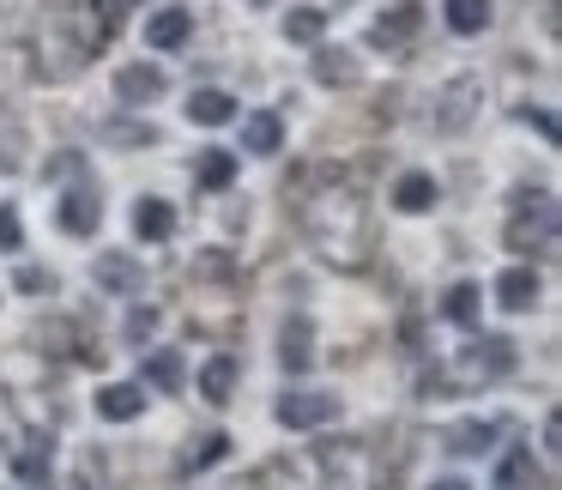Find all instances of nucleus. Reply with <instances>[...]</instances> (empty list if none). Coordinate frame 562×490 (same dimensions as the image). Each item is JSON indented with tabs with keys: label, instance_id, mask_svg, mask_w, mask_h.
Masks as SVG:
<instances>
[{
	"label": "nucleus",
	"instance_id": "obj_1",
	"mask_svg": "<svg viewBox=\"0 0 562 490\" xmlns=\"http://www.w3.org/2000/svg\"><path fill=\"white\" fill-rule=\"evenodd\" d=\"M91 49H98V25H79V19H49V25H43V67H49L55 79L79 74Z\"/></svg>",
	"mask_w": 562,
	"mask_h": 490
},
{
	"label": "nucleus",
	"instance_id": "obj_2",
	"mask_svg": "<svg viewBox=\"0 0 562 490\" xmlns=\"http://www.w3.org/2000/svg\"><path fill=\"white\" fill-rule=\"evenodd\" d=\"M477 91H484V79H477V74H453L448 86L436 91L429 127H436V134H460V127L472 122V110H477Z\"/></svg>",
	"mask_w": 562,
	"mask_h": 490
},
{
	"label": "nucleus",
	"instance_id": "obj_3",
	"mask_svg": "<svg viewBox=\"0 0 562 490\" xmlns=\"http://www.w3.org/2000/svg\"><path fill=\"white\" fill-rule=\"evenodd\" d=\"M333 417H339V393H327V388H291L279 400L284 430H321V424H333Z\"/></svg>",
	"mask_w": 562,
	"mask_h": 490
},
{
	"label": "nucleus",
	"instance_id": "obj_4",
	"mask_svg": "<svg viewBox=\"0 0 562 490\" xmlns=\"http://www.w3.org/2000/svg\"><path fill=\"white\" fill-rule=\"evenodd\" d=\"M453 369H460V381H472V388H477V381H502V376L514 369V345L496 339V333H484V339L465 345Z\"/></svg>",
	"mask_w": 562,
	"mask_h": 490
},
{
	"label": "nucleus",
	"instance_id": "obj_5",
	"mask_svg": "<svg viewBox=\"0 0 562 490\" xmlns=\"http://www.w3.org/2000/svg\"><path fill=\"white\" fill-rule=\"evenodd\" d=\"M164 91H170V74H164L158 62H127L122 74H115V98H122L127 110H151Z\"/></svg>",
	"mask_w": 562,
	"mask_h": 490
},
{
	"label": "nucleus",
	"instance_id": "obj_6",
	"mask_svg": "<svg viewBox=\"0 0 562 490\" xmlns=\"http://www.w3.org/2000/svg\"><path fill=\"white\" fill-rule=\"evenodd\" d=\"M98 224H103V194L91 182H79V188H67L61 194V231L67 236H98Z\"/></svg>",
	"mask_w": 562,
	"mask_h": 490
},
{
	"label": "nucleus",
	"instance_id": "obj_7",
	"mask_svg": "<svg viewBox=\"0 0 562 490\" xmlns=\"http://www.w3.org/2000/svg\"><path fill=\"white\" fill-rule=\"evenodd\" d=\"M91 279H98V291H115V297L146 291V267H139L134 255H98L91 260Z\"/></svg>",
	"mask_w": 562,
	"mask_h": 490
},
{
	"label": "nucleus",
	"instance_id": "obj_8",
	"mask_svg": "<svg viewBox=\"0 0 562 490\" xmlns=\"http://www.w3.org/2000/svg\"><path fill=\"white\" fill-rule=\"evenodd\" d=\"M188 37H194V13H188L182 0H170V7H158L146 19V49H182Z\"/></svg>",
	"mask_w": 562,
	"mask_h": 490
},
{
	"label": "nucleus",
	"instance_id": "obj_9",
	"mask_svg": "<svg viewBox=\"0 0 562 490\" xmlns=\"http://www.w3.org/2000/svg\"><path fill=\"white\" fill-rule=\"evenodd\" d=\"M170 231H176V212H170V200H158V194H139V200H134V236H139V243H170Z\"/></svg>",
	"mask_w": 562,
	"mask_h": 490
},
{
	"label": "nucleus",
	"instance_id": "obj_10",
	"mask_svg": "<svg viewBox=\"0 0 562 490\" xmlns=\"http://www.w3.org/2000/svg\"><path fill=\"white\" fill-rule=\"evenodd\" d=\"M557 243V207H550V200H538V219H514L508 224V248H550Z\"/></svg>",
	"mask_w": 562,
	"mask_h": 490
},
{
	"label": "nucleus",
	"instance_id": "obj_11",
	"mask_svg": "<svg viewBox=\"0 0 562 490\" xmlns=\"http://www.w3.org/2000/svg\"><path fill=\"white\" fill-rule=\"evenodd\" d=\"M538 291H544V285H538L532 267H508V272L496 279V303L508 309V315H526V309L538 303Z\"/></svg>",
	"mask_w": 562,
	"mask_h": 490
},
{
	"label": "nucleus",
	"instance_id": "obj_12",
	"mask_svg": "<svg viewBox=\"0 0 562 490\" xmlns=\"http://www.w3.org/2000/svg\"><path fill=\"white\" fill-rule=\"evenodd\" d=\"M146 412V388L139 381H110V388H98V417H110V424H127V417Z\"/></svg>",
	"mask_w": 562,
	"mask_h": 490
},
{
	"label": "nucleus",
	"instance_id": "obj_13",
	"mask_svg": "<svg viewBox=\"0 0 562 490\" xmlns=\"http://www.w3.org/2000/svg\"><path fill=\"white\" fill-rule=\"evenodd\" d=\"M436 200H441V188L429 170H405L400 182H393V207L400 212H436Z\"/></svg>",
	"mask_w": 562,
	"mask_h": 490
},
{
	"label": "nucleus",
	"instance_id": "obj_14",
	"mask_svg": "<svg viewBox=\"0 0 562 490\" xmlns=\"http://www.w3.org/2000/svg\"><path fill=\"white\" fill-rule=\"evenodd\" d=\"M315 79L321 86H357V79H363V62H357L351 49H327V43H315Z\"/></svg>",
	"mask_w": 562,
	"mask_h": 490
},
{
	"label": "nucleus",
	"instance_id": "obj_15",
	"mask_svg": "<svg viewBox=\"0 0 562 490\" xmlns=\"http://www.w3.org/2000/svg\"><path fill=\"white\" fill-rule=\"evenodd\" d=\"M182 115L194 127H224V122H236V98L231 91H194V98L182 103Z\"/></svg>",
	"mask_w": 562,
	"mask_h": 490
},
{
	"label": "nucleus",
	"instance_id": "obj_16",
	"mask_svg": "<svg viewBox=\"0 0 562 490\" xmlns=\"http://www.w3.org/2000/svg\"><path fill=\"white\" fill-rule=\"evenodd\" d=\"M417 19H424V13H417L412 0H400L393 13H381L375 25H369V43H381V49H400V43H405V37H412V31H417Z\"/></svg>",
	"mask_w": 562,
	"mask_h": 490
},
{
	"label": "nucleus",
	"instance_id": "obj_17",
	"mask_svg": "<svg viewBox=\"0 0 562 490\" xmlns=\"http://www.w3.org/2000/svg\"><path fill=\"white\" fill-rule=\"evenodd\" d=\"M279 140H284V122H279L272 110L243 115V146L255 152V158H272V152H279Z\"/></svg>",
	"mask_w": 562,
	"mask_h": 490
},
{
	"label": "nucleus",
	"instance_id": "obj_18",
	"mask_svg": "<svg viewBox=\"0 0 562 490\" xmlns=\"http://www.w3.org/2000/svg\"><path fill=\"white\" fill-rule=\"evenodd\" d=\"M441 13H448V31H460V37H477V31H490L496 7H490V0H448Z\"/></svg>",
	"mask_w": 562,
	"mask_h": 490
},
{
	"label": "nucleus",
	"instance_id": "obj_19",
	"mask_svg": "<svg viewBox=\"0 0 562 490\" xmlns=\"http://www.w3.org/2000/svg\"><path fill=\"white\" fill-rule=\"evenodd\" d=\"M490 490H538V466H532V454H526V448H508V454H502L496 485H490Z\"/></svg>",
	"mask_w": 562,
	"mask_h": 490
},
{
	"label": "nucleus",
	"instance_id": "obj_20",
	"mask_svg": "<svg viewBox=\"0 0 562 490\" xmlns=\"http://www.w3.org/2000/svg\"><path fill=\"white\" fill-rule=\"evenodd\" d=\"M315 333H308V321H284V339H279V364L284 369H296V376H303L308 364H315Z\"/></svg>",
	"mask_w": 562,
	"mask_h": 490
},
{
	"label": "nucleus",
	"instance_id": "obj_21",
	"mask_svg": "<svg viewBox=\"0 0 562 490\" xmlns=\"http://www.w3.org/2000/svg\"><path fill=\"white\" fill-rule=\"evenodd\" d=\"M321 37H327V19H321V7H296V13H284V43H303V49H315Z\"/></svg>",
	"mask_w": 562,
	"mask_h": 490
},
{
	"label": "nucleus",
	"instance_id": "obj_22",
	"mask_svg": "<svg viewBox=\"0 0 562 490\" xmlns=\"http://www.w3.org/2000/svg\"><path fill=\"white\" fill-rule=\"evenodd\" d=\"M200 393H206L212 405H224L236 393V357H212L206 369H200Z\"/></svg>",
	"mask_w": 562,
	"mask_h": 490
},
{
	"label": "nucleus",
	"instance_id": "obj_23",
	"mask_svg": "<svg viewBox=\"0 0 562 490\" xmlns=\"http://www.w3.org/2000/svg\"><path fill=\"white\" fill-rule=\"evenodd\" d=\"M496 430H502V424H484V417H472V424H453V430H448V448H453V454H484V448H496Z\"/></svg>",
	"mask_w": 562,
	"mask_h": 490
},
{
	"label": "nucleus",
	"instance_id": "obj_24",
	"mask_svg": "<svg viewBox=\"0 0 562 490\" xmlns=\"http://www.w3.org/2000/svg\"><path fill=\"white\" fill-rule=\"evenodd\" d=\"M182 388V352H151L146 369H139V388Z\"/></svg>",
	"mask_w": 562,
	"mask_h": 490
},
{
	"label": "nucleus",
	"instance_id": "obj_25",
	"mask_svg": "<svg viewBox=\"0 0 562 490\" xmlns=\"http://www.w3.org/2000/svg\"><path fill=\"white\" fill-rule=\"evenodd\" d=\"M0 170H7V176H19V170H25V127H19L13 115L0 122Z\"/></svg>",
	"mask_w": 562,
	"mask_h": 490
},
{
	"label": "nucleus",
	"instance_id": "obj_26",
	"mask_svg": "<svg viewBox=\"0 0 562 490\" xmlns=\"http://www.w3.org/2000/svg\"><path fill=\"white\" fill-rule=\"evenodd\" d=\"M477 297H484L477 285H453V291H448V303H441V315H448V321H460V327H472V321H477Z\"/></svg>",
	"mask_w": 562,
	"mask_h": 490
},
{
	"label": "nucleus",
	"instance_id": "obj_27",
	"mask_svg": "<svg viewBox=\"0 0 562 490\" xmlns=\"http://www.w3.org/2000/svg\"><path fill=\"white\" fill-rule=\"evenodd\" d=\"M194 176H200V182H206V188H224V182H231V176H236V158H231V152H200Z\"/></svg>",
	"mask_w": 562,
	"mask_h": 490
},
{
	"label": "nucleus",
	"instance_id": "obj_28",
	"mask_svg": "<svg viewBox=\"0 0 562 490\" xmlns=\"http://www.w3.org/2000/svg\"><path fill=\"white\" fill-rule=\"evenodd\" d=\"M122 333H127V345H146L151 333H158V309L134 303V309H127V321H122Z\"/></svg>",
	"mask_w": 562,
	"mask_h": 490
},
{
	"label": "nucleus",
	"instance_id": "obj_29",
	"mask_svg": "<svg viewBox=\"0 0 562 490\" xmlns=\"http://www.w3.org/2000/svg\"><path fill=\"white\" fill-rule=\"evenodd\" d=\"M49 454H55V442H49V436H37V448L19 454L13 472H19V478H43V472H49Z\"/></svg>",
	"mask_w": 562,
	"mask_h": 490
},
{
	"label": "nucleus",
	"instance_id": "obj_30",
	"mask_svg": "<svg viewBox=\"0 0 562 490\" xmlns=\"http://www.w3.org/2000/svg\"><path fill=\"white\" fill-rule=\"evenodd\" d=\"M0 248H7V255H19V248H25V224H19L13 207H0Z\"/></svg>",
	"mask_w": 562,
	"mask_h": 490
},
{
	"label": "nucleus",
	"instance_id": "obj_31",
	"mask_svg": "<svg viewBox=\"0 0 562 490\" xmlns=\"http://www.w3.org/2000/svg\"><path fill=\"white\" fill-rule=\"evenodd\" d=\"M19 291H25V297H43V291H55V272H43V267H25V272H19Z\"/></svg>",
	"mask_w": 562,
	"mask_h": 490
},
{
	"label": "nucleus",
	"instance_id": "obj_32",
	"mask_svg": "<svg viewBox=\"0 0 562 490\" xmlns=\"http://www.w3.org/2000/svg\"><path fill=\"white\" fill-rule=\"evenodd\" d=\"M557 448H562V417L550 412V417H544V454H557Z\"/></svg>",
	"mask_w": 562,
	"mask_h": 490
},
{
	"label": "nucleus",
	"instance_id": "obj_33",
	"mask_svg": "<svg viewBox=\"0 0 562 490\" xmlns=\"http://www.w3.org/2000/svg\"><path fill=\"white\" fill-rule=\"evenodd\" d=\"M429 490H465V478H436Z\"/></svg>",
	"mask_w": 562,
	"mask_h": 490
},
{
	"label": "nucleus",
	"instance_id": "obj_34",
	"mask_svg": "<svg viewBox=\"0 0 562 490\" xmlns=\"http://www.w3.org/2000/svg\"><path fill=\"white\" fill-rule=\"evenodd\" d=\"M248 7H267V0H248Z\"/></svg>",
	"mask_w": 562,
	"mask_h": 490
}]
</instances>
